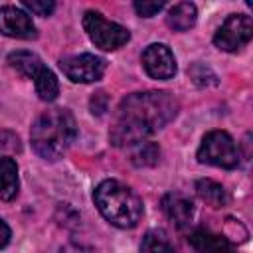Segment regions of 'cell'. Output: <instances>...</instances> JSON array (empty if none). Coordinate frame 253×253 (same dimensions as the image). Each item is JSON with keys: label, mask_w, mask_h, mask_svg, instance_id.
I'll use <instances>...</instances> for the list:
<instances>
[{"label": "cell", "mask_w": 253, "mask_h": 253, "mask_svg": "<svg viewBox=\"0 0 253 253\" xmlns=\"http://www.w3.org/2000/svg\"><path fill=\"white\" fill-rule=\"evenodd\" d=\"M178 111V101L166 91L126 95L115 111L109 138L115 146H136L174 121Z\"/></svg>", "instance_id": "obj_1"}, {"label": "cell", "mask_w": 253, "mask_h": 253, "mask_svg": "<svg viewBox=\"0 0 253 253\" xmlns=\"http://www.w3.org/2000/svg\"><path fill=\"white\" fill-rule=\"evenodd\" d=\"M93 200L101 215L115 227L130 229L142 217V200L138 194L119 180H105L101 182L95 192Z\"/></svg>", "instance_id": "obj_3"}, {"label": "cell", "mask_w": 253, "mask_h": 253, "mask_svg": "<svg viewBox=\"0 0 253 253\" xmlns=\"http://www.w3.org/2000/svg\"><path fill=\"white\" fill-rule=\"evenodd\" d=\"M59 253H95V251H93V249H89V247H83V245H75V243H71V245L61 247V249H59Z\"/></svg>", "instance_id": "obj_24"}, {"label": "cell", "mask_w": 253, "mask_h": 253, "mask_svg": "<svg viewBox=\"0 0 253 253\" xmlns=\"http://www.w3.org/2000/svg\"><path fill=\"white\" fill-rule=\"evenodd\" d=\"M162 211L166 213V217L176 225V227H186L190 225L192 217H194V204L190 198L170 192L162 198Z\"/></svg>", "instance_id": "obj_11"}, {"label": "cell", "mask_w": 253, "mask_h": 253, "mask_svg": "<svg viewBox=\"0 0 253 253\" xmlns=\"http://www.w3.org/2000/svg\"><path fill=\"white\" fill-rule=\"evenodd\" d=\"M142 67L152 79H170L176 75V57L164 43H150L142 51Z\"/></svg>", "instance_id": "obj_9"}, {"label": "cell", "mask_w": 253, "mask_h": 253, "mask_svg": "<svg viewBox=\"0 0 253 253\" xmlns=\"http://www.w3.org/2000/svg\"><path fill=\"white\" fill-rule=\"evenodd\" d=\"M198 20V10L192 2H180L174 4L166 14V24L174 32H186L190 30Z\"/></svg>", "instance_id": "obj_14"}, {"label": "cell", "mask_w": 253, "mask_h": 253, "mask_svg": "<svg viewBox=\"0 0 253 253\" xmlns=\"http://www.w3.org/2000/svg\"><path fill=\"white\" fill-rule=\"evenodd\" d=\"M0 34L18 40H32L38 36L32 18L18 6L0 8Z\"/></svg>", "instance_id": "obj_10"}, {"label": "cell", "mask_w": 253, "mask_h": 253, "mask_svg": "<svg viewBox=\"0 0 253 253\" xmlns=\"http://www.w3.org/2000/svg\"><path fill=\"white\" fill-rule=\"evenodd\" d=\"M134 10H136V14L138 16H142V18H152L154 14H158L164 6H166V2H148V0H136L134 4Z\"/></svg>", "instance_id": "obj_20"}, {"label": "cell", "mask_w": 253, "mask_h": 253, "mask_svg": "<svg viewBox=\"0 0 253 253\" xmlns=\"http://www.w3.org/2000/svg\"><path fill=\"white\" fill-rule=\"evenodd\" d=\"M188 73H190V77L198 83V85H215V75H213V71L210 69V67H206V65H202V63H194L190 69H188Z\"/></svg>", "instance_id": "obj_18"}, {"label": "cell", "mask_w": 253, "mask_h": 253, "mask_svg": "<svg viewBox=\"0 0 253 253\" xmlns=\"http://www.w3.org/2000/svg\"><path fill=\"white\" fill-rule=\"evenodd\" d=\"M83 28L91 42L103 51H115L130 40V32L125 26L109 22L101 12L95 10H87L83 14Z\"/></svg>", "instance_id": "obj_6"}, {"label": "cell", "mask_w": 253, "mask_h": 253, "mask_svg": "<svg viewBox=\"0 0 253 253\" xmlns=\"http://www.w3.org/2000/svg\"><path fill=\"white\" fill-rule=\"evenodd\" d=\"M188 243L196 253H235L231 241L225 235H217L206 229H196L188 235Z\"/></svg>", "instance_id": "obj_12"}, {"label": "cell", "mask_w": 253, "mask_h": 253, "mask_svg": "<svg viewBox=\"0 0 253 253\" xmlns=\"http://www.w3.org/2000/svg\"><path fill=\"white\" fill-rule=\"evenodd\" d=\"M20 180H18V164L10 156L0 158V200L10 202L18 196Z\"/></svg>", "instance_id": "obj_13"}, {"label": "cell", "mask_w": 253, "mask_h": 253, "mask_svg": "<svg viewBox=\"0 0 253 253\" xmlns=\"http://www.w3.org/2000/svg\"><path fill=\"white\" fill-rule=\"evenodd\" d=\"M20 146V138L10 132V130H0V150H10V152H18Z\"/></svg>", "instance_id": "obj_21"}, {"label": "cell", "mask_w": 253, "mask_h": 253, "mask_svg": "<svg viewBox=\"0 0 253 253\" xmlns=\"http://www.w3.org/2000/svg\"><path fill=\"white\" fill-rule=\"evenodd\" d=\"M160 158V148L154 144V142H140L134 146L132 154H130V160L136 164V166H154Z\"/></svg>", "instance_id": "obj_17"}, {"label": "cell", "mask_w": 253, "mask_h": 253, "mask_svg": "<svg viewBox=\"0 0 253 253\" xmlns=\"http://www.w3.org/2000/svg\"><path fill=\"white\" fill-rule=\"evenodd\" d=\"M196 156L202 164H211L225 170H233L239 164V148L225 130L208 132L202 138V144Z\"/></svg>", "instance_id": "obj_5"}, {"label": "cell", "mask_w": 253, "mask_h": 253, "mask_svg": "<svg viewBox=\"0 0 253 253\" xmlns=\"http://www.w3.org/2000/svg\"><path fill=\"white\" fill-rule=\"evenodd\" d=\"M107 111V95L101 91L91 99V113L93 115H103Z\"/></svg>", "instance_id": "obj_22"}, {"label": "cell", "mask_w": 253, "mask_h": 253, "mask_svg": "<svg viewBox=\"0 0 253 253\" xmlns=\"http://www.w3.org/2000/svg\"><path fill=\"white\" fill-rule=\"evenodd\" d=\"M140 253H176V251L162 229H150L142 237Z\"/></svg>", "instance_id": "obj_16"}, {"label": "cell", "mask_w": 253, "mask_h": 253, "mask_svg": "<svg viewBox=\"0 0 253 253\" xmlns=\"http://www.w3.org/2000/svg\"><path fill=\"white\" fill-rule=\"evenodd\" d=\"M196 192H198L200 200L206 202V204L211 206V208H223V206H227V202H229V196H227L225 188H223L221 184L210 180V178L198 180V182H196Z\"/></svg>", "instance_id": "obj_15"}, {"label": "cell", "mask_w": 253, "mask_h": 253, "mask_svg": "<svg viewBox=\"0 0 253 253\" xmlns=\"http://www.w3.org/2000/svg\"><path fill=\"white\" fill-rule=\"evenodd\" d=\"M22 6L26 10H30L36 16H49L55 10V2L53 0H24Z\"/></svg>", "instance_id": "obj_19"}, {"label": "cell", "mask_w": 253, "mask_h": 253, "mask_svg": "<svg viewBox=\"0 0 253 253\" xmlns=\"http://www.w3.org/2000/svg\"><path fill=\"white\" fill-rule=\"evenodd\" d=\"M77 136V123L67 109L53 107L38 115L32 125V148L43 160H57L73 144Z\"/></svg>", "instance_id": "obj_2"}, {"label": "cell", "mask_w": 253, "mask_h": 253, "mask_svg": "<svg viewBox=\"0 0 253 253\" xmlns=\"http://www.w3.org/2000/svg\"><path fill=\"white\" fill-rule=\"evenodd\" d=\"M10 237H12V231H10L8 223L0 217V249H2V247H6V245L10 243Z\"/></svg>", "instance_id": "obj_23"}, {"label": "cell", "mask_w": 253, "mask_h": 253, "mask_svg": "<svg viewBox=\"0 0 253 253\" xmlns=\"http://www.w3.org/2000/svg\"><path fill=\"white\" fill-rule=\"evenodd\" d=\"M253 36V22L251 16L245 14H229L223 24L219 26V30L213 36V43L221 49V51H237L241 49L245 43H249Z\"/></svg>", "instance_id": "obj_7"}, {"label": "cell", "mask_w": 253, "mask_h": 253, "mask_svg": "<svg viewBox=\"0 0 253 253\" xmlns=\"http://www.w3.org/2000/svg\"><path fill=\"white\" fill-rule=\"evenodd\" d=\"M8 65L12 69H16L20 75L28 77L34 81V87H36V93L42 101H55L57 95H59V83H57V77L55 73L32 51H12L8 55Z\"/></svg>", "instance_id": "obj_4"}, {"label": "cell", "mask_w": 253, "mask_h": 253, "mask_svg": "<svg viewBox=\"0 0 253 253\" xmlns=\"http://www.w3.org/2000/svg\"><path fill=\"white\" fill-rule=\"evenodd\" d=\"M59 67L73 83H95L105 75L107 61L93 53L67 55L59 59Z\"/></svg>", "instance_id": "obj_8"}]
</instances>
